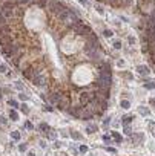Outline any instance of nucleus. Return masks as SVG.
Listing matches in <instances>:
<instances>
[{
  "mask_svg": "<svg viewBox=\"0 0 155 156\" xmlns=\"http://www.w3.org/2000/svg\"><path fill=\"white\" fill-rule=\"evenodd\" d=\"M31 81H32V84L37 86V87H45V86H46V83H48L46 77H45V73H39V75H35Z\"/></svg>",
  "mask_w": 155,
  "mask_h": 156,
  "instance_id": "nucleus-1",
  "label": "nucleus"
},
{
  "mask_svg": "<svg viewBox=\"0 0 155 156\" xmlns=\"http://www.w3.org/2000/svg\"><path fill=\"white\" fill-rule=\"evenodd\" d=\"M131 138H132V142L134 144H141L144 141V135L143 133H132Z\"/></svg>",
  "mask_w": 155,
  "mask_h": 156,
  "instance_id": "nucleus-2",
  "label": "nucleus"
},
{
  "mask_svg": "<svg viewBox=\"0 0 155 156\" xmlns=\"http://www.w3.org/2000/svg\"><path fill=\"white\" fill-rule=\"evenodd\" d=\"M137 72L140 73V75H149L151 73V69L148 66H137Z\"/></svg>",
  "mask_w": 155,
  "mask_h": 156,
  "instance_id": "nucleus-3",
  "label": "nucleus"
},
{
  "mask_svg": "<svg viewBox=\"0 0 155 156\" xmlns=\"http://www.w3.org/2000/svg\"><path fill=\"white\" fill-rule=\"evenodd\" d=\"M138 112H140V115H143V116H149V115H151L149 107H146V106H140V107H138Z\"/></svg>",
  "mask_w": 155,
  "mask_h": 156,
  "instance_id": "nucleus-4",
  "label": "nucleus"
},
{
  "mask_svg": "<svg viewBox=\"0 0 155 156\" xmlns=\"http://www.w3.org/2000/svg\"><path fill=\"white\" fill-rule=\"evenodd\" d=\"M131 121H134V115H124V116L121 118V123H123L124 125L131 124Z\"/></svg>",
  "mask_w": 155,
  "mask_h": 156,
  "instance_id": "nucleus-5",
  "label": "nucleus"
},
{
  "mask_svg": "<svg viewBox=\"0 0 155 156\" xmlns=\"http://www.w3.org/2000/svg\"><path fill=\"white\" fill-rule=\"evenodd\" d=\"M98 130V127L95 125V124H88V127H86V132L91 135V133H95Z\"/></svg>",
  "mask_w": 155,
  "mask_h": 156,
  "instance_id": "nucleus-6",
  "label": "nucleus"
},
{
  "mask_svg": "<svg viewBox=\"0 0 155 156\" xmlns=\"http://www.w3.org/2000/svg\"><path fill=\"white\" fill-rule=\"evenodd\" d=\"M39 130H42V132H45V133H48V132L51 130V127H49L48 124H45V123H40V124H39Z\"/></svg>",
  "mask_w": 155,
  "mask_h": 156,
  "instance_id": "nucleus-7",
  "label": "nucleus"
},
{
  "mask_svg": "<svg viewBox=\"0 0 155 156\" xmlns=\"http://www.w3.org/2000/svg\"><path fill=\"white\" fill-rule=\"evenodd\" d=\"M111 135L114 136V139H115V142H121V141H123V136H121L120 133H118V132H115V130H114V132H112Z\"/></svg>",
  "mask_w": 155,
  "mask_h": 156,
  "instance_id": "nucleus-8",
  "label": "nucleus"
},
{
  "mask_svg": "<svg viewBox=\"0 0 155 156\" xmlns=\"http://www.w3.org/2000/svg\"><path fill=\"white\" fill-rule=\"evenodd\" d=\"M71 138H72V139H75V141H80L81 139V135L78 132H75V130H72L71 132Z\"/></svg>",
  "mask_w": 155,
  "mask_h": 156,
  "instance_id": "nucleus-9",
  "label": "nucleus"
},
{
  "mask_svg": "<svg viewBox=\"0 0 155 156\" xmlns=\"http://www.w3.org/2000/svg\"><path fill=\"white\" fill-rule=\"evenodd\" d=\"M88 150H89V147H88L86 144L78 145V152H80V153H88Z\"/></svg>",
  "mask_w": 155,
  "mask_h": 156,
  "instance_id": "nucleus-10",
  "label": "nucleus"
},
{
  "mask_svg": "<svg viewBox=\"0 0 155 156\" xmlns=\"http://www.w3.org/2000/svg\"><path fill=\"white\" fill-rule=\"evenodd\" d=\"M9 118L12 119V121H17V119H19V115H17L15 110H9Z\"/></svg>",
  "mask_w": 155,
  "mask_h": 156,
  "instance_id": "nucleus-11",
  "label": "nucleus"
},
{
  "mask_svg": "<svg viewBox=\"0 0 155 156\" xmlns=\"http://www.w3.org/2000/svg\"><path fill=\"white\" fill-rule=\"evenodd\" d=\"M120 106L123 107V109H129L131 107V103L127 99H123V101H120Z\"/></svg>",
  "mask_w": 155,
  "mask_h": 156,
  "instance_id": "nucleus-12",
  "label": "nucleus"
},
{
  "mask_svg": "<svg viewBox=\"0 0 155 156\" xmlns=\"http://www.w3.org/2000/svg\"><path fill=\"white\" fill-rule=\"evenodd\" d=\"M11 138H12V139H14V141H19V139H20V132H17V130H14V132L11 133Z\"/></svg>",
  "mask_w": 155,
  "mask_h": 156,
  "instance_id": "nucleus-13",
  "label": "nucleus"
},
{
  "mask_svg": "<svg viewBox=\"0 0 155 156\" xmlns=\"http://www.w3.org/2000/svg\"><path fill=\"white\" fill-rule=\"evenodd\" d=\"M46 138H48V139H51V141H55V133H54L52 130H49L48 135H46Z\"/></svg>",
  "mask_w": 155,
  "mask_h": 156,
  "instance_id": "nucleus-14",
  "label": "nucleus"
},
{
  "mask_svg": "<svg viewBox=\"0 0 155 156\" xmlns=\"http://www.w3.org/2000/svg\"><path fill=\"white\" fill-rule=\"evenodd\" d=\"M8 106H9V107H17V106H19V104H17V101L15 99H8Z\"/></svg>",
  "mask_w": 155,
  "mask_h": 156,
  "instance_id": "nucleus-15",
  "label": "nucleus"
},
{
  "mask_svg": "<svg viewBox=\"0 0 155 156\" xmlns=\"http://www.w3.org/2000/svg\"><path fill=\"white\" fill-rule=\"evenodd\" d=\"M148 127H149V130L155 135V123L154 121H149V124H148Z\"/></svg>",
  "mask_w": 155,
  "mask_h": 156,
  "instance_id": "nucleus-16",
  "label": "nucleus"
},
{
  "mask_svg": "<svg viewBox=\"0 0 155 156\" xmlns=\"http://www.w3.org/2000/svg\"><path fill=\"white\" fill-rule=\"evenodd\" d=\"M112 44H114V48H115V49H121V41H120V40H114Z\"/></svg>",
  "mask_w": 155,
  "mask_h": 156,
  "instance_id": "nucleus-17",
  "label": "nucleus"
},
{
  "mask_svg": "<svg viewBox=\"0 0 155 156\" xmlns=\"http://www.w3.org/2000/svg\"><path fill=\"white\" fill-rule=\"evenodd\" d=\"M20 109H22V112H23L25 115H28V113H29V109H28V106H26V104H22Z\"/></svg>",
  "mask_w": 155,
  "mask_h": 156,
  "instance_id": "nucleus-18",
  "label": "nucleus"
},
{
  "mask_svg": "<svg viewBox=\"0 0 155 156\" xmlns=\"http://www.w3.org/2000/svg\"><path fill=\"white\" fill-rule=\"evenodd\" d=\"M144 87L146 89H155V83H151V81L149 83H144Z\"/></svg>",
  "mask_w": 155,
  "mask_h": 156,
  "instance_id": "nucleus-19",
  "label": "nucleus"
},
{
  "mask_svg": "<svg viewBox=\"0 0 155 156\" xmlns=\"http://www.w3.org/2000/svg\"><path fill=\"white\" fill-rule=\"evenodd\" d=\"M111 119H112L111 116H107V118L104 119V121H103V125H104V127H107V125H109V123H111Z\"/></svg>",
  "mask_w": 155,
  "mask_h": 156,
  "instance_id": "nucleus-20",
  "label": "nucleus"
},
{
  "mask_svg": "<svg viewBox=\"0 0 155 156\" xmlns=\"http://www.w3.org/2000/svg\"><path fill=\"white\" fill-rule=\"evenodd\" d=\"M25 127L28 128V130H32V128H34V125H32V124H31L29 121H26V123H25Z\"/></svg>",
  "mask_w": 155,
  "mask_h": 156,
  "instance_id": "nucleus-21",
  "label": "nucleus"
},
{
  "mask_svg": "<svg viewBox=\"0 0 155 156\" xmlns=\"http://www.w3.org/2000/svg\"><path fill=\"white\" fill-rule=\"evenodd\" d=\"M121 75L124 78H127V80H132V75H129V72H121Z\"/></svg>",
  "mask_w": 155,
  "mask_h": 156,
  "instance_id": "nucleus-22",
  "label": "nucleus"
},
{
  "mask_svg": "<svg viewBox=\"0 0 155 156\" xmlns=\"http://www.w3.org/2000/svg\"><path fill=\"white\" fill-rule=\"evenodd\" d=\"M103 35H104V37H112V31L106 29V31H103Z\"/></svg>",
  "mask_w": 155,
  "mask_h": 156,
  "instance_id": "nucleus-23",
  "label": "nucleus"
},
{
  "mask_svg": "<svg viewBox=\"0 0 155 156\" xmlns=\"http://www.w3.org/2000/svg\"><path fill=\"white\" fill-rule=\"evenodd\" d=\"M19 98H20L22 101H28V96H26L25 94H22V92H20V94H19Z\"/></svg>",
  "mask_w": 155,
  "mask_h": 156,
  "instance_id": "nucleus-24",
  "label": "nucleus"
},
{
  "mask_svg": "<svg viewBox=\"0 0 155 156\" xmlns=\"http://www.w3.org/2000/svg\"><path fill=\"white\" fill-rule=\"evenodd\" d=\"M19 150L20 152H26V144H20L19 145Z\"/></svg>",
  "mask_w": 155,
  "mask_h": 156,
  "instance_id": "nucleus-25",
  "label": "nucleus"
},
{
  "mask_svg": "<svg viewBox=\"0 0 155 156\" xmlns=\"http://www.w3.org/2000/svg\"><path fill=\"white\" fill-rule=\"evenodd\" d=\"M43 110H45V112H52V107H51V106H46V104H45Z\"/></svg>",
  "mask_w": 155,
  "mask_h": 156,
  "instance_id": "nucleus-26",
  "label": "nucleus"
},
{
  "mask_svg": "<svg viewBox=\"0 0 155 156\" xmlns=\"http://www.w3.org/2000/svg\"><path fill=\"white\" fill-rule=\"evenodd\" d=\"M15 87L17 89H23V84H22L20 81H15Z\"/></svg>",
  "mask_w": 155,
  "mask_h": 156,
  "instance_id": "nucleus-27",
  "label": "nucleus"
},
{
  "mask_svg": "<svg viewBox=\"0 0 155 156\" xmlns=\"http://www.w3.org/2000/svg\"><path fill=\"white\" fill-rule=\"evenodd\" d=\"M103 141H104L106 144H109V142H111V138H109V136H106V135H104V136H103Z\"/></svg>",
  "mask_w": 155,
  "mask_h": 156,
  "instance_id": "nucleus-28",
  "label": "nucleus"
},
{
  "mask_svg": "<svg viewBox=\"0 0 155 156\" xmlns=\"http://www.w3.org/2000/svg\"><path fill=\"white\" fill-rule=\"evenodd\" d=\"M127 41H129V44H134L135 43V38H134V37H127Z\"/></svg>",
  "mask_w": 155,
  "mask_h": 156,
  "instance_id": "nucleus-29",
  "label": "nucleus"
},
{
  "mask_svg": "<svg viewBox=\"0 0 155 156\" xmlns=\"http://www.w3.org/2000/svg\"><path fill=\"white\" fill-rule=\"evenodd\" d=\"M78 2H80L81 5H83V6H88V5H89V2H88V0H78Z\"/></svg>",
  "mask_w": 155,
  "mask_h": 156,
  "instance_id": "nucleus-30",
  "label": "nucleus"
},
{
  "mask_svg": "<svg viewBox=\"0 0 155 156\" xmlns=\"http://www.w3.org/2000/svg\"><path fill=\"white\" fill-rule=\"evenodd\" d=\"M0 72H6V66H5V64H0Z\"/></svg>",
  "mask_w": 155,
  "mask_h": 156,
  "instance_id": "nucleus-31",
  "label": "nucleus"
},
{
  "mask_svg": "<svg viewBox=\"0 0 155 156\" xmlns=\"http://www.w3.org/2000/svg\"><path fill=\"white\" fill-rule=\"evenodd\" d=\"M95 9H97V11H98L100 14H103V8H102V6H98V5H97V6H95Z\"/></svg>",
  "mask_w": 155,
  "mask_h": 156,
  "instance_id": "nucleus-32",
  "label": "nucleus"
},
{
  "mask_svg": "<svg viewBox=\"0 0 155 156\" xmlns=\"http://www.w3.org/2000/svg\"><path fill=\"white\" fill-rule=\"evenodd\" d=\"M149 103H151V106L155 109V98H151V101H149Z\"/></svg>",
  "mask_w": 155,
  "mask_h": 156,
  "instance_id": "nucleus-33",
  "label": "nucleus"
},
{
  "mask_svg": "<svg viewBox=\"0 0 155 156\" xmlns=\"http://www.w3.org/2000/svg\"><path fill=\"white\" fill-rule=\"evenodd\" d=\"M0 123L5 124V123H6V118H5V116H0Z\"/></svg>",
  "mask_w": 155,
  "mask_h": 156,
  "instance_id": "nucleus-34",
  "label": "nucleus"
},
{
  "mask_svg": "<svg viewBox=\"0 0 155 156\" xmlns=\"http://www.w3.org/2000/svg\"><path fill=\"white\" fill-rule=\"evenodd\" d=\"M106 150H109L111 153H115V149H112V147H106Z\"/></svg>",
  "mask_w": 155,
  "mask_h": 156,
  "instance_id": "nucleus-35",
  "label": "nucleus"
},
{
  "mask_svg": "<svg viewBox=\"0 0 155 156\" xmlns=\"http://www.w3.org/2000/svg\"><path fill=\"white\" fill-rule=\"evenodd\" d=\"M54 145H55V149H60V147H61V142H57V141H55V144H54Z\"/></svg>",
  "mask_w": 155,
  "mask_h": 156,
  "instance_id": "nucleus-36",
  "label": "nucleus"
},
{
  "mask_svg": "<svg viewBox=\"0 0 155 156\" xmlns=\"http://www.w3.org/2000/svg\"><path fill=\"white\" fill-rule=\"evenodd\" d=\"M28 155H29V156H35V153H34V152H29Z\"/></svg>",
  "mask_w": 155,
  "mask_h": 156,
  "instance_id": "nucleus-37",
  "label": "nucleus"
},
{
  "mask_svg": "<svg viewBox=\"0 0 155 156\" xmlns=\"http://www.w3.org/2000/svg\"><path fill=\"white\" fill-rule=\"evenodd\" d=\"M0 99H2V94H0Z\"/></svg>",
  "mask_w": 155,
  "mask_h": 156,
  "instance_id": "nucleus-38",
  "label": "nucleus"
}]
</instances>
